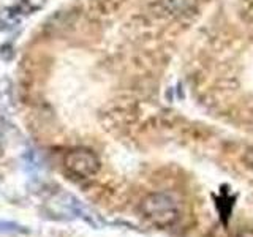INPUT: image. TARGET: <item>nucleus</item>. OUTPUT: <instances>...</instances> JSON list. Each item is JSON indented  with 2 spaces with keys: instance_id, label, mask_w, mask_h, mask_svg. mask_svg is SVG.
I'll list each match as a JSON object with an SVG mask.
<instances>
[{
  "instance_id": "1",
  "label": "nucleus",
  "mask_w": 253,
  "mask_h": 237,
  "mask_svg": "<svg viewBox=\"0 0 253 237\" xmlns=\"http://www.w3.org/2000/svg\"><path fill=\"white\" fill-rule=\"evenodd\" d=\"M139 210L150 225L166 229L177 223L180 217L179 205L172 196L166 193H150L139 204Z\"/></svg>"
},
{
  "instance_id": "2",
  "label": "nucleus",
  "mask_w": 253,
  "mask_h": 237,
  "mask_svg": "<svg viewBox=\"0 0 253 237\" xmlns=\"http://www.w3.org/2000/svg\"><path fill=\"white\" fill-rule=\"evenodd\" d=\"M47 0H14L11 5L0 8V32H10L19 27L30 16L46 6Z\"/></svg>"
},
{
  "instance_id": "3",
  "label": "nucleus",
  "mask_w": 253,
  "mask_h": 237,
  "mask_svg": "<svg viewBox=\"0 0 253 237\" xmlns=\"http://www.w3.org/2000/svg\"><path fill=\"white\" fill-rule=\"evenodd\" d=\"M65 169L78 179H89L100 171V160L89 149H75L65 155Z\"/></svg>"
},
{
  "instance_id": "4",
  "label": "nucleus",
  "mask_w": 253,
  "mask_h": 237,
  "mask_svg": "<svg viewBox=\"0 0 253 237\" xmlns=\"http://www.w3.org/2000/svg\"><path fill=\"white\" fill-rule=\"evenodd\" d=\"M60 201L59 198H54V201L47 204V207H52V210H49V213L55 218H71L76 217L78 213H81V204H79L78 199H75L73 196L70 195H62Z\"/></svg>"
},
{
  "instance_id": "5",
  "label": "nucleus",
  "mask_w": 253,
  "mask_h": 237,
  "mask_svg": "<svg viewBox=\"0 0 253 237\" xmlns=\"http://www.w3.org/2000/svg\"><path fill=\"white\" fill-rule=\"evenodd\" d=\"M29 229L14 221H2L0 220V234H27Z\"/></svg>"
},
{
  "instance_id": "6",
  "label": "nucleus",
  "mask_w": 253,
  "mask_h": 237,
  "mask_svg": "<svg viewBox=\"0 0 253 237\" xmlns=\"http://www.w3.org/2000/svg\"><path fill=\"white\" fill-rule=\"evenodd\" d=\"M245 160H247L249 166L253 169V147H250V149L247 150V155H245Z\"/></svg>"
},
{
  "instance_id": "7",
  "label": "nucleus",
  "mask_w": 253,
  "mask_h": 237,
  "mask_svg": "<svg viewBox=\"0 0 253 237\" xmlns=\"http://www.w3.org/2000/svg\"><path fill=\"white\" fill-rule=\"evenodd\" d=\"M237 237H253V231H252V229H250V231H242V233L237 234Z\"/></svg>"
},
{
  "instance_id": "8",
  "label": "nucleus",
  "mask_w": 253,
  "mask_h": 237,
  "mask_svg": "<svg viewBox=\"0 0 253 237\" xmlns=\"http://www.w3.org/2000/svg\"><path fill=\"white\" fill-rule=\"evenodd\" d=\"M3 149H5V146H3V139H2V136H0V157L3 155Z\"/></svg>"
}]
</instances>
